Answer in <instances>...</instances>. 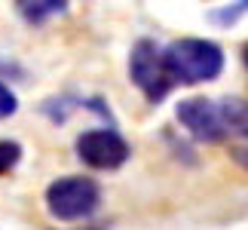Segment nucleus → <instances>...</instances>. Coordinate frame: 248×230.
Instances as JSON below:
<instances>
[{
  "label": "nucleus",
  "instance_id": "9d476101",
  "mask_svg": "<svg viewBox=\"0 0 248 230\" xmlns=\"http://www.w3.org/2000/svg\"><path fill=\"white\" fill-rule=\"evenodd\" d=\"M16 111H18V99H16V92L9 89L6 83H0V120L13 117Z\"/></svg>",
  "mask_w": 248,
  "mask_h": 230
},
{
  "label": "nucleus",
  "instance_id": "9b49d317",
  "mask_svg": "<svg viewBox=\"0 0 248 230\" xmlns=\"http://www.w3.org/2000/svg\"><path fill=\"white\" fill-rule=\"evenodd\" d=\"M230 157H233L236 163H239L242 169H248V145H236V148L230 150Z\"/></svg>",
  "mask_w": 248,
  "mask_h": 230
},
{
  "label": "nucleus",
  "instance_id": "6e6552de",
  "mask_svg": "<svg viewBox=\"0 0 248 230\" xmlns=\"http://www.w3.org/2000/svg\"><path fill=\"white\" fill-rule=\"evenodd\" d=\"M242 16H248V0H233V3H227L221 9H212V13H208V22H215L221 28H230V25L239 22Z\"/></svg>",
  "mask_w": 248,
  "mask_h": 230
},
{
  "label": "nucleus",
  "instance_id": "f257e3e1",
  "mask_svg": "<svg viewBox=\"0 0 248 230\" xmlns=\"http://www.w3.org/2000/svg\"><path fill=\"white\" fill-rule=\"evenodd\" d=\"M163 65L175 86H196L217 80L224 71V49L215 40L202 37H181L163 46Z\"/></svg>",
  "mask_w": 248,
  "mask_h": 230
},
{
  "label": "nucleus",
  "instance_id": "f03ea898",
  "mask_svg": "<svg viewBox=\"0 0 248 230\" xmlns=\"http://www.w3.org/2000/svg\"><path fill=\"white\" fill-rule=\"evenodd\" d=\"M98 206H101V187L92 178L64 175L46 187V212L55 221H64V224L86 221V218L98 212Z\"/></svg>",
  "mask_w": 248,
  "mask_h": 230
},
{
  "label": "nucleus",
  "instance_id": "423d86ee",
  "mask_svg": "<svg viewBox=\"0 0 248 230\" xmlns=\"http://www.w3.org/2000/svg\"><path fill=\"white\" fill-rule=\"evenodd\" d=\"M221 120H224V132L227 138H248V99H221Z\"/></svg>",
  "mask_w": 248,
  "mask_h": 230
},
{
  "label": "nucleus",
  "instance_id": "20e7f679",
  "mask_svg": "<svg viewBox=\"0 0 248 230\" xmlns=\"http://www.w3.org/2000/svg\"><path fill=\"white\" fill-rule=\"evenodd\" d=\"M74 150H77V157L86 163V166L98 169V172H113V169L126 166L129 157H132L129 141L123 138L117 129H89V132H80L77 141H74Z\"/></svg>",
  "mask_w": 248,
  "mask_h": 230
},
{
  "label": "nucleus",
  "instance_id": "f8f14e48",
  "mask_svg": "<svg viewBox=\"0 0 248 230\" xmlns=\"http://www.w3.org/2000/svg\"><path fill=\"white\" fill-rule=\"evenodd\" d=\"M242 62H245V71H248V43H245V49H242Z\"/></svg>",
  "mask_w": 248,
  "mask_h": 230
},
{
  "label": "nucleus",
  "instance_id": "1a4fd4ad",
  "mask_svg": "<svg viewBox=\"0 0 248 230\" xmlns=\"http://www.w3.org/2000/svg\"><path fill=\"white\" fill-rule=\"evenodd\" d=\"M22 163V145L18 141H0V175L13 172Z\"/></svg>",
  "mask_w": 248,
  "mask_h": 230
},
{
  "label": "nucleus",
  "instance_id": "0eeeda50",
  "mask_svg": "<svg viewBox=\"0 0 248 230\" xmlns=\"http://www.w3.org/2000/svg\"><path fill=\"white\" fill-rule=\"evenodd\" d=\"M16 9L28 25H46L52 16L68 9V0H16Z\"/></svg>",
  "mask_w": 248,
  "mask_h": 230
},
{
  "label": "nucleus",
  "instance_id": "39448f33",
  "mask_svg": "<svg viewBox=\"0 0 248 230\" xmlns=\"http://www.w3.org/2000/svg\"><path fill=\"white\" fill-rule=\"evenodd\" d=\"M175 117H178V123L196 141H205V145H221V141H227V132H224V120H221V108H217V101H208V99H184L175 108Z\"/></svg>",
  "mask_w": 248,
  "mask_h": 230
},
{
  "label": "nucleus",
  "instance_id": "7ed1b4c3",
  "mask_svg": "<svg viewBox=\"0 0 248 230\" xmlns=\"http://www.w3.org/2000/svg\"><path fill=\"white\" fill-rule=\"evenodd\" d=\"M129 80L141 89V95L150 104H159L166 95L175 89V83L169 80L166 65H163V46L154 40H138L129 52Z\"/></svg>",
  "mask_w": 248,
  "mask_h": 230
}]
</instances>
